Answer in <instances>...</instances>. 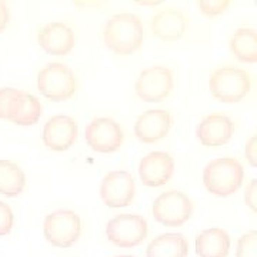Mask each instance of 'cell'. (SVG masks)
<instances>
[{
  "label": "cell",
  "instance_id": "obj_1",
  "mask_svg": "<svg viewBox=\"0 0 257 257\" xmlns=\"http://www.w3.org/2000/svg\"><path fill=\"white\" fill-rule=\"evenodd\" d=\"M103 39L106 47L114 55H133L143 45V23L136 15L132 13L114 15L104 25Z\"/></svg>",
  "mask_w": 257,
  "mask_h": 257
},
{
  "label": "cell",
  "instance_id": "obj_2",
  "mask_svg": "<svg viewBox=\"0 0 257 257\" xmlns=\"http://www.w3.org/2000/svg\"><path fill=\"white\" fill-rule=\"evenodd\" d=\"M244 180V169L233 157H220L211 160L204 167L203 184L206 190L219 197H227L240 189Z\"/></svg>",
  "mask_w": 257,
  "mask_h": 257
},
{
  "label": "cell",
  "instance_id": "obj_3",
  "mask_svg": "<svg viewBox=\"0 0 257 257\" xmlns=\"http://www.w3.org/2000/svg\"><path fill=\"white\" fill-rule=\"evenodd\" d=\"M209 89L211 96L221 103H239L251 90L250 73L233 66L216 69L210 74Z\"/></svg>",
  "mask_w": 257,
  "mask_h": 257
},
{
  "label": "cell",
  "instance_id": "obj_4",
  "mask_svg": "<svg viewBox=\"0 0 257 257\" xmlns=\"http://www.w3.org/2000/svg\"><path fill=\"white\" fill-rule=\"evenodd\" d=\"M37 89L50 101H66L79 90L73 70L63 63H50L37 74Z\"/></svg>",
  "mask_w": 257,
  "mask_h": 257
},
{
  "label": "cell",
  "instance_id": "obj_5",
  "mask_svg": "<svg viewBox=\"0 0 257 257\" xmlns=\"http://www.w3.org/2000/svg\"><path fill=\"white\" fill-rule=\"evenodd\" d=\"M43 234L47 243L55 247H72L82 236V220L73 210H56L46 216Z\"/></svg>",
  "mask_w": 257,
  "mask_h": 257
},
{
  "label": "cell",
  "instance_id": "obj_6",
  "mask_svg": "<svg viewBox=\"0 0 257 257\" xmlns=\"http://www.w3.org/2000/svg\"><path fill=\"white\" fill-rule=\"evenodd\" d=\"M152 214L157 223L167 227H180L193 216V203L183 192L169 190L162 193L152 206Z\"/></svg>",
  "mask_w": 257,
  "mask_h": 257
},
{
  "label": "cell",
  "instance_id": "obj_7",
  "mask_svg": "<svg viewBox=\"0 0 257 257\" xmlns=\"http://www.w3.org/2000/svg\"><path fill=\"white\" fill-rule=\"evenodd\" d=\"M147 233L146 219L139 214H117L106 224V237L120 248L138 246L146 239Z\"/></svg>",
  "mask_w": 257,
  "mask_h": 257
},
{
  "label": "cell",
  "instance_id": "obj_8",
  "mask_svg": "<svg viewBox=\"0 0 257 257\" xmlns=\"http://www.w3.org/2000/svg\"><path fill=\"white\" fill-rule=\"evenodd\" d=\"M175 79L170 69L165 66H150L139 74L135 90L140 100L160 103L172 93Z\"/></svg>",
  "mask_w": 257,
  "mask_h": 257
},
{
  "label": "cell",
  "instance_id": "obj_9",
  "mask_svg": "<svg viewBox=\"0 0 257 257\" xmlns=\"http://www.w3.org/2000/svg\"><path fill=\"white\" fill-rule=\"evenodd\" d=\"M86 143L97 153L117 152L124 140L123 128L110 117H97L86 127Z\"/></svg>",
  "mask_w": 257,
  "mask_h": 257
},
{
  "label": "cell",
  "instance_id": "obj_10",
  "mask_svg": "<svg viewBox=\"0 0 257 257\" xmlns=\"http://www.w3.org/2000/svg\"><path fill=\"white\" fill-rule=\"evenodd\" d=\"M135 179L126 170H114L103 177L100 184V197L111 209L127 207L135 199Z\"/></svg>",
  "mask_w": 257,
  "mask_h": 257
},
{
  "label": "cell",
  "instance_id": "obj_11",
  "mask_svg": "<svg viewBox=\"0 0 257 257\" xmlns=\"http://www.w3.org/2000/svg\"><path fill=\"white\" fill-rule=\"evenodd\" d=\"M79 136V126L70 116L57 114L47 120L43 127V143L49 150L66 152L72 149Z\"/></svg>",
  "mask_w": 257,
  "mask_h": 257
},
{
  "label": "cell",
  "instance_id": "obj_12",
  "mask_svg": "<svg viewBox=\"0 0 257 257\" xmlns=\"http://www.w3.org/2000/svg\"><path fill=\"white\" fill-rule=\"evenodd\" d=\"M139 177L149 187H160L169 183L175 173V159L166 152H152L139 163Z\"/></svg>",
  "mask_w": 257,
  "mask_h": 257
},
{
  "label": "cell",
  "instance_id": "obj_13",
  "mask_svg": "<svg viewBox=\"0 0 257 257\" xmlns=\"http://www.w3.org/2000/svg\"><path fill=\"white\" fill-rule=\"evenodd\" d=\"M39 46L50 56H67L74 49L73 29L63 22H52L40 29L37 35Z\"/></svg>",
  "mask_w": 257,
  "mask_h": 257
},
{
  "label": "cell",
  "instance_id": "obj_14",
  "mask_svg": "<svg viewBox=\"0 0 257 257\" xmlns=\"http://www.w3.org/2000/svg\"><path fill=\"white\" fill-rule=\"evenodd\" d=\"M234 132V123L224 114L213 113L197 124L196 138L204 147H220L229 142Z\"/></svg>",
  "mask_w": 257,
  "mask_h": 257
},
{
  "label": "cell",
  "instance_id": "obj_15",
  "mask_svg": "<svg viewBox=\"0 0 257 257\" xmlns=\"http://www.w3.org/2000/svg\"><path fill=\"white\" fill-rule=\"evenodd\" d=\"M172 127V116L166 110L145 111L135 123V135L145 145L165 139Z\"/></svg>",
  "mask_w": 257,
  "mask_h": 257
},
{
  "label": "cell",
  "instance_id": "obj_16",
  "mask_svg": "<svg viewBox=\"0 0 257 257\" xmlns=\"http://www.w3.org/2000/svg\"><path fill=\"white\" fill-rule=\"evenodd\" d=\"M187 20L177 9H165L157 12L150 20V30L163 42H175L184 36Z\"/></svg>",
  "mask_w": 257,
  "mask_h": 257
},
{
  "label": "cell",
  "instance_id": "obj_17",
  "mask_svg": "<svg viewBox=\"0 0 257 257\" xmlns=\"http://www.w3.org/2000/svg\"><path fill=\"white\" fill-rule=\"evenodd\" d=\"M230 246V236L220 227L203 230L194 241L197 257H227Z\"/></svg>",
  "mask_w": 257,
  "mask_h": 257
},
{
  "label": "cell",
  "instance_id": "obj_18",
  "mask_svg": "<svg viewBox=\"0 0 257 257\" xmlns=\"http://www.w3.org/2000/svg\"><path fill=\"white\" fill-rule=\"evenodd\" d=\"M189 243L182 233H165L149 243L146 257H187Z\"/></svg>",
  "mask_w": 257,
  "mask_h": 257
},
{
  "label": "cell",
  "instance_id": "obj_19",
  "mask_svg": "<svg viewBox=\"0 0 257 257\" xmlns=\"http://www.w3.org/2000/svg\"><path fill=\"white\" fill-rule=\"evenodd\" d=\"M231 55L243 63L257 62V33L253 29H237L229 40Z\"/></svg>",
  "mask_w": 257,
  "mask_h": 257
},
{
  "label": "cell",
  "instance_id": "obj_20",
  "mask_svg": "<svg viewBox=\"0 0 257 257\" xmlns=\"http://www.w3.org/2000/svg\"><path fill=\"white\" fill-rule=\"evenodd\" d=\"M26 187V175L12 160H0V194L6 197L20 196Z\"/></svg>",
  "mask_w": 257,
  "mask_h": 257
},
{
  "label": "cell",
  "instance_id": "obj_21",
  "mask_svg": "<svg viewBox=\"0 0 257 257\" xmlns=\"http://www.w3.org/2000/svg\"><path fill=\"white\" fill-rule=\"evenodd\" d=\"M43 114V106L36 96L23 92L18 101V106L13 111L10 123L18 126H35Z\"/></svg>",
  "mask_w": 257,
  "mask_h": 257
},
{
  "label": "cell",
  "instance_id": "obj_22",
  "mask_svg": "<svg viewBox=\"0 0 257 257\" xmlns=\"http://www.w3.org/2000/svg\"><path fill=\"white\" fill-rule=\"evenodd\" d=\"M22 90L13 87H3L0 89V119L10 120V116L16 109L19 99L22 96Z\"/></svg>",
  "mask_w": 257,
  "mask_h": 257
},
{
  "label": "cell",
  "instance_id": "obj_23",
  "mask_svg": "<svg viewBox=\"0 0 257 257\" xmlns=\"http://www.w3.org/2000/svg\"><path fill=\"white\" fill-rule=\"evenodd\" d=\"M236 257H257V231L250 230L237 241Z\"/></svg>",
  "mask_w": 257,
  "mask_h": 257
},
{
  "label": "cell",
  "instance_id": "obj_24",
  "mask_svg": "<svg viewBox=\"0 0 257 257\" xmlns=\"http://www.w3.org/2000/svg\"><path fill=\"white\" fill-rule=\"evenodd\" d=\"M199 10L207 18H216L226 13L231 6V2L229 0H202L196 3Z\"/></svg>",
  "mask_w": 257,
  "mask_h": 257
},
{
  "label": "cell",
  "instance_id": "obj_25",
  "mask_svg": "<svg viewBox=\"0 0 257 257\" xmlns=\"http://www.w3.org/2000/svg\"><path fill=\"white\" fill-rule=\"evenodd\" d=\"M15 224V216L9 204L0 202V237L9 234Z\"/></svg>",
  "mask_w": 257,
  "mask_h": 257
},
{
  "label": "cell",
  "instance_id": "obj_26",
  "mask_svg": "<svg viewBox=\"0 0 257 257\" xmlns=\"http://www.w3.org/2000/svg\"><path fill=\"white\" fill-rule=\"evenodd\" d=\"M244 203L246 206L250 207V210L253 213L257 211V180L253 179L250 184L246 187V192H244Z\"/></svg>",
  "mask_w": 257,
  "mask_h": 257
},
{
  "label": "cell",
  "instance_id": "obj_27",
  "mask_svg": "<svg viewBox=\"0 0 257 257\" xmlns=\"http://www.w3.org/2000/svg\"><path fill=\"white\" fill-rule=\"evenodd\" d=\"M244 156L247 159V162L250 163L251 167H256L257 166V138L256 136H251L250 140L246 143L244 147Z\"/></svg>",
  "mask_w": 257,
  "mask_h": 257
},
{
  "label": "cell",
  "instance_id": "obj_28",
  "mask_svg": "<svg viewBox=\"0 0 257 257\" xmlns=\"http://www.w3.org/2000/svg\"><path fill=\"white\" fill-rule=\"evenodd\" d=\"M9 19H10V13H9V8L6 3L0 2V33L8 28L9 25Z\"/></svg>",
  "mask_w": 257,
  "mask_h": 257
},
{
  "label": "cell",
  "instance_id": "obj_29",
  "mask_svg": "<svg viewBox=\"0 0 257 257\" xmlns=\"http://www.w3.org/2000/svg\"><path fill=\"white\" fill-rule=\"evenodd\" d=\"M117 257H135V256H130V254H123V256H117Z\"/></svg>",
  "mask_w": 257,
  "mask_h": 257
}]
</instances>
